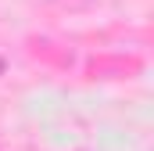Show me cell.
<instances>
[{
    "mask_svg": "<svg viewBox=\"0 0 154 151\" xmlns=\"http://www.w3.org/2000/svg\"><path fill=\"white\" fill-rule=\"evenodd\" d=\"M0 72H4V58H0Z\"/></svg>",
    "mask_w": 154,
    "mask_h": 151,
    "instance_id": "cell-1",
    "label": "cell"
}]
</instances>
